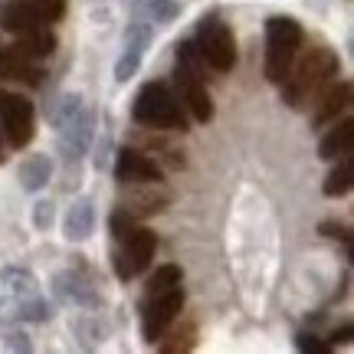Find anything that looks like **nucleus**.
<instances>
[{
  "label": "nucleus",
  "mask_w": 354,
  "mask_h": 354,
  "mask_svg": "<svg viewBox=\"0 0 354 354\" xmlns=\"http://www.w3.org/2000/svg\"><path fill=\"white\" fill-rule=\"evenodd\" d=\"M174 286H180V269L177 266H158L154 276L148 279L145 292H165V289H174Z\"/></svg>",
  "instance_id": "21"
},
{
  "label": "nucleus",
  "mask_w": 354,
  "mask_h": 354,
  "mask_svg": "<svg viewBox=\"0 0 354 354\" xmlns=\"http://www.w3.org/2000/svg\"><path fill=\"white\" fill-rule=\"evenodd\" d=\"M299 46H302V26L292 17H272L266 24V76L272 82H282L299 56Z\"/></svg>",
  "instance_id": "5"
},
{
  "label": "nucleus",
  "mask_w": 354,
  "mask_h": 354,
  "mask_svg": "<svg viewBox=\"0 0 354 354\" xmlns=\"http://www.w3.org/2000/svg\"><path fill=\"white\" fill-rule=\"evenodd\" d=\"M63 13H66V0H10L0 10V24H3V30H10L17 37V33L39 30V26L63 20Z\"/></svg>",
  "instance_id": "7"
},
{
  "label": "nucleus",
  "mask_w": 354,
  "mask_h": 354,
  "mask_svg": "<svg viewBox=\"0 0 354 354\" xmlns=\"http://www.w3.org/2000/svg\"><path fill=\"white\" fill-rule=\"evenodd\" d=\"M26 318H46V299L26 269H3L0 272V322H26Z\"/></svg>",
  "instance_id": "3"
},
{
  "label": "nucleus",
  "mask_w": 354,
  "mask_h": 354,
  "mask_svg": "<svg viewBox=\"0 0 354 354\" xmlns=\"http://www.w3.org/2000/svg\"><path fill=\"white\" fill-rule=\"evenodd\" d=\"M145 43H148V30H145V26H135V30L128 33L125 56H122V63H118V82H125V79H131V73L138 69L141 53H145Z\"/></svg>",
  "instance_id": "18"
},
{
  "label": "nucleus",
  "mask_w": 354,
  "mask_h": 354,
  "mask_svg": "<svg viewBox=\"0 0 354 354\" xmlns=\"http://www.w3.org/2000/svg\"><path fill=\"white\" fill-rule=\"evenodd\" d=\"M338 161V158H335ZM351 177H354V161L351 154H344L342 161H338V167L328 174V180H325V194L328 197H342V194H348L351 190Z\"/></svg>",
  "instance_id": "20"
},
{
  "label": "nucleus",
  "mask_w": 354,
  "mask_h": 354,
  "mask_svg": "<svg viewBox=\"0 0 354 354\" xmlns=\"http://www.w3.org/2000/svg\"><path fill=\"white\" fill-rule=\"evenodd\" d=\"M53 223V203H37V227L46 230Z\"/></svg>",
  "instance_id": "23"
},
{
  "label": "nucleus",
  "mask_w": 354,
  "mask_h": 354,
  "mask_svg": "<svg viewBox=\"0 0 354 354\" xmlns=\"http://www.w3.org/2000/svg\"><path fill=\"white\" fill-rule=\"evenodd\" d=\"M201 66H203V59L194 43H180L177 46V86H180V99L187 102L190 115L197 122H210L214 118V99L207 92Z\"/></svg>",
  "instance_id": "6"
},
{
  "label": "nucleus",
  "mask_w": 354,
  "mask_h": 354,
  "mask_svg": "<svg viewBox=\"0 0 354 354\" xmlns=\"http://www.w3.org/2000/svg\"><path fill=\"white\" fill-rule=\"evenodd\" d=\"M92 230H95V210H92V203L86 197H79L66 214V236L69 240H86Z\"/></svg>",
  "instance_id": "17"
},
{
  "label": "nucleus",
  "mask_w": 354,
  "mask_h": 354,
  "mask_svg": "<svg viewBox=\"0 0 354 354\" xmlns=\"http://www.w3.org/2000/svg\"><path fill=\"white\" fill-rule=\"evenodd\" d=\"M112 233H115V272L118 279H131L145 272L154 259V233L148 227H138L128 210H118L112 216Z\"/></svg>",
  "instance_id": "2"
},
{
  "label": "nucleus",
  "mask_w": 354,
  "mask_h": 354,
  "mask_svg": "<svg viewBox=\"0 0 354 354\" xmlns=\"http://www.w3.org/2000/svg\"><path fill=\"white\" fill-rule=\"evenodd\" d=\"M180 308H184V289L180 286L165 292H145V302H141V335H145V342H161L165 331L180 315Z\"/></svg>",
  "instance_id": "9"
},
{
  "label": "nucleus",
  "mask_w": 354,
  "mask_h": 354,
  "mask_svg": "<svg viewBox=\"0 0 354 354\" xmlns=\"http://www.w3.org/2000/svg\"><path fill=\"white\" fill-rule=\"evenodd\" d=\"M342 73V63H338V56L325 46H315V50H308L302 59H295L289 69V76L282 79L286 88H282V99L289 102L292 109H302L308 102H315L325 88L338 79Z\"/></svg>",
  "instance_id": "1"
},
{
  "label": "nucleus",
  "mask_w": 354,
  "mask_h": 354,
  "mask_svg": "<svg viewBox=\"0 0 354 354\" xmlns=\"http://www.w3.org/2000/svg\"><path fill=\"white\" fill-rule=\"evenodd\" d=\"M197 53L207 66H214L216 73H230L233 63H236V39L230 33V26L220 20V17H203L201 26H197Z\"/></svg>",
  "instance_id": "8"
},
{
  "label": "nucleus",
  "mask_w": 354,
  "mask_h": 354,
  "mask_svg": "<svg viewBox=\"0 0 354 354\" xmlns=\"http://www.w3.org/2000/svg\"><path fill=\"white\" fill-rule=\"evenodd\" d=\"M315 115H312V125L315 128H325L331 122H338V115L348 112L351 105V82H331L322 95L315 99Z\"/></svg>",
  "instance_id": "14"
},
{
  "label": "nucleus",
  "mask_w": 354,
  "mask_h": 354,
  "mask_svg": "<svg viewBox=\"0 0 354 354\" xmlns=\"http://www.w3.org/2000/svg\"><path fill=\"white\" fill-rule=\"evenodd\" d=\"M115 177H118L122 184H158L165 174H161V167L154 165L148 154L135 151V148H125V151H118Z\"/></svg>",
  "instance_id": "12"
},
{
  "label": "nucleus",
  "mask_w": 354,
  "mask_h": 354,
  "mask_svg": "<svg viewBox=\"0 0 354 354\" xmlns=\"http://www.w3.org/2000/svg\"><path fill=\"white\" fill-rule=\"evenodd\" d=\"M299 348H302V351H315V354L328 351V344H322L315 335H299Z\"/></svg>",
  "instance_id": "22"
},
{
  "label": "nucleus",
  "mask_w": 354,
  "mask_h": 354,
  "mask_svg": "<svg viewBox=\"0 0 354 354\" xmlns=\"http://www.w3.org/2000/svg\"><path fill=\"white\" fill-rule=\"evenodd\" d=\"M20 180H24L26 190L43 187V184L50 180V158H46V154H33V158H26L24 167H20Z\"/></svg>",
  "instance_id": "19"
},
{
  "label": "nucleus",
  "mask_w": 354,
  "mask_h": 354,
  "mask_svg": "<svg viewBox=\"0 0 354 354\" xmlns=\"http://www.w3.org/2000/svg\"><path fill=\"white\" fill-rule=\"evenodd\" d=\"M17 50L30 56V59H43L56 50V37H53L50 26H39V30H26V33H17Z\"/></svg>",
  "instance_id": "16"
},
{
  "label": "nucleus",
  "mask_w": 354,
  "mask_h": 354,
  "mask_svg": "<svg viewBox=\"0 0 354 354\" xmlns=\"http://www.w3.org/2000/svg\"><path fill=\"white\" fill-rule=\"evenodd\" d=\"M56 125H59V141H63V148H66V158L69 161L79 158L88 141V115L79 105V99H66L63 115H56Z\"/></svg>",
  "instance_id": "11"
},
{
  "label": "nucleus",
  "mask_w": 354,
  "mask_h": 354,
  "mask_svg": "<svg viewBox=\"0 0 354 354\" xmlns=\"http://www.w3.org/2000/svg\"><path fill=\"white\" fill-rule=\"evenodd\" d=\"M322 233H325V236H342V240L348 243V230H344V227H335V223H322Z\"/></svg>",
  "instance_id": "24"
},
{
  "label": "nucleus",
  "mask_w": 354,
  "mask_h": 354,
  "mask_svg": "<svg viewBox=\"0 0 354 354\" xmlns=\"http://www.w3.org/2000/svg\"><path fill=\"white\" fill-rule=\"evenodd\" d=\"M0 79L7 82H24V86H39L43 69L37 59H30L17 46H0Z\"/></svg>",
  "instance_id": "13"
},
{
  "label": "nucleus",
  "mask_w": 354,
  "mask_h": 354,
  "mask_svg": "<svg viewBox=\"0 0 354 354\" xmlns=\"http://www.w3.org/2000/svg\"><path fill=\"white\" fill-rule=\"evenodd\" d=\"M351 148H354V122H351V118H344L342 125L335 122V128H331L328 135L322 138V145H318V154H322L325 161H335V158L351 154Z\"/></svg>",
  "instance_id": "15"
},
{
  "label": "nucleus",
  "mask_w": 354,
  "mask_h": 354,
  "mask_svg": "<svg viewBox=\"0 0 354 354\" xmlns=\"http://www.w3.org/2000/svg\"><path fill=\"white\" fill-rule=\"evenodd\" d=\"M0 128L10 141V148L24 151L33 138V105L17 92L0 88Z\"/></svg>",
  "instance_id": "10"
},
{
  "label": "nucleus",
  "mask_w": 354,
  "mask_h": 354,
  "mask_svg": "<svg viewBox=\"0 0 354 354\" xmlns=\"http://www.w3.org/2000/svg\"><path fill=\"white\" fill-rule=\"evenodd\" d=\"M0 165H3V141H0Z\"/></svg>",
  "instance_id": "25"
},
{
  "label": "nucleus",
  "mask_w": 354,
  "mask_h": 354,
  "mask_svg": "<svg viewBox=\"0 0 354 354\" xmlns=\"http://www.w3.org/2000/svg\"><path fill=\"white\" fill-rule=\"evenodd\" d=\"M131 115L138 125L161 128V131H187V115L167 82H148L141 88Z\"/></svg>",
  "instance_id": "4"
}]
</instances>
